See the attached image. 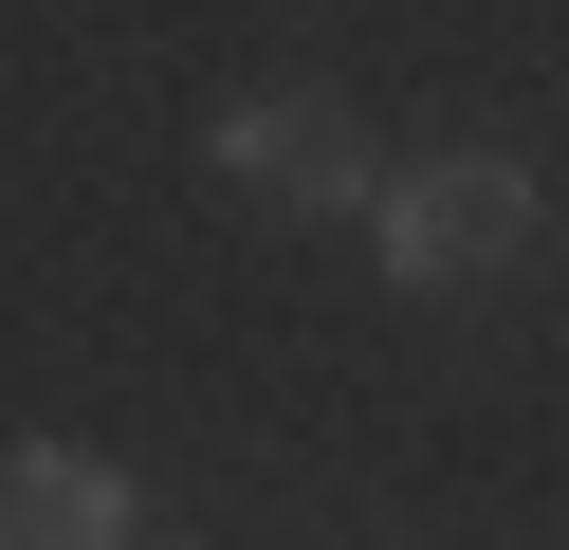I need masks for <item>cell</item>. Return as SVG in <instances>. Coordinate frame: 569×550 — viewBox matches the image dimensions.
Wrapping results in <instances>:
<instances>
[{
    "instance_id": "6da1fadb",
    "label": "cell",
    "mask_w": 569,
    "mask_h": 550,
    "mask_svg": "<svg viewBox=\"0 0 569 550\" xmlns=\"http://www.w3.org/2000/svg\"><path fill=\"white\" fill-rule=\"evenodd\" d=\"M368 220H386V276L405 293H478V276L532 257V166L515 147H441V166L368 183Z\"/></svg>"
},
{
    "instance_id": "7a4b0ae2",
    "label": "cell",
    "mask_w": 569,
    "mask_h": 550,
    "mask_svg": "<svg viewBox=\"0 0 569 550\" xmlns=\"http://www.w3.org/2000/svg\"><path fill=\"white\" fill-rule=\"evenodd\" d=\"M221 183L239 202H368V129H349L331 92H258V110H221Z\"/></svg>"
},
{
    "instance_id": "3957f363",
    "label": "cell",
    "mask_w": 569,
    "mask_h": 550,
    "mask_svg": "<svg viewBox=\"0 0 569 550\" xmlns=\"http://www.w3.org/2000/svg\"><path fill=\"white\" fill-rule=\"evenodd\" d=\"M111 532H148L111 459H74V440H0V550H111Z\"/></svg>"
}]
</instances>
